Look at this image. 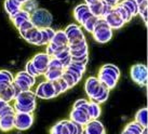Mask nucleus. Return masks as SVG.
Returning <instances> with one entry per match:
<instances>
[{
    "label": "nucleus",
    "instance_id": "nucleus-1",
    "mask_svg": "<svg viewBox=\"0 0 148 134\" xmlns=\"http://www.w3.org/2000/svg\"><path fill=\"white\" fill-rule=\"evenodd\" d=\"M109 91L106 87L96 77H90L86 79V92L89 98L96 103H104L109 96Z\"/></svg>",
    "mask_w": 148,
    "mask_h": 134
},
{
    "label": "nucleus",
    "instance_id": "nucleus-2",
    "mask_svg": "<svg viewBox=\"0 0 148 134\" xmlns=\"http://www.w3.org/2000/svg\"><path fill=\"white\" fill-rule=\"evenodd\" d=\"M36 93L28 91H23L15 98L14 110L15 113H28L32 114L36 108Z\"/></svg>",
    "mask_w": 148,
    "mask_h": 134
},
{
    "label": "nucleus",
    "instance_id": "nucleus-3",
    "mask_svg": "<svg viewBox=\"0 0 148 134\" xmlns=\"http://www.w3.org/2000/svg\"><path fill=\"white\" fill-rule=\"evenodd\" d=\"M120 78V69L114 64L104 65L99 71V80L107 89H114Z\"/></svg>",
    "mask_w": 148,
    "mask_h": 134
},
{
    "label": "nucleus",
    "instance_id": "nucleus-4",
    "mask_svg": "<svg viewBox=\"0 0 148 134\" xmlns=\"http://www.w3.org/2000/svg\"><path fill=\"white\" fill-rule=\"evenodd\" d=\"M92 34L95 40L99 43H106L112 38V29L109 27V25L107 24L103 17H99L97 20Z\"/></svg>",
    "mask_w": 148,
    "mask_h": 134
},
{
    "label": "nucleus",
    "instance_id": "nucleus-5",
    "mask_svg": "<svg viewBox=\"0 0 148 134\" xmlns=\"http://www.w3.org/2000/svg\"><path fill=\"white\" fill-rule=\"evenodd\" d=\"M30 22L36 28H48L52 23V15L43 9H36L30 14Z\"/></svg>",
    "mask_w": 148,
    "mask_h": 134
},
{
    "label": "nucleus",
    "instance_id": "nucleus-6",
    "mask_svg": "<svg viewBox=\"0 0 148 134\" xmlns=\"http://www.w3.org/2000/svg\"><path fill=\"white\" fill-rule=\"evenodd\" d=\"M132 80L140 87H146L147 85V66L145 64H135L131 67L130 70Z\"/></svg>",
    "mask_w": 148,
    "mask_h": 134
},
{
    "label": "nucleus",
    "instance_id": "nucleus-7",
    "mask_svg": "<svg viewBox=\"0 0 148 134\" xmlns=\"http://www.w3.org/2000/svg\"><path fill=\"white\" fill-rule=\"evenodd\" d=\"M70 119H71V121L76 122V123H79L81 126H86L91 120L90 115H89V102L86 105L74 108L71 114H70Z\"/></svg>",
    "mask_w": 148,
    "mask_h": 134
},
{
    "label": "nucleus",
    "instance_id": "nucleus-8",
    "mask_svg": "<svg viewBox=\"0 0 148 134\" xmlns=\"http://www.w3.org/2000/svg\"><path fill=\"white\" fill-rule=\"evenodd\" d=\"M77 123L71 120H63L58 122L51 129V134H77Z\"/></svg>",
    "mask_w": 148,
    "mask_h": 134
},
{
    "label": "nucleus",
    "instance_id": "nucleus-9",
    "mask_svg": "<svg viewBox=\"0 0 148 134\" xmlns=\"http://www.w3.org/2000/svg\"><path fill=\"white\" fill-rule=\"evenodd\" d=\"M36 96L40 98H52L58 96V91L55 89L53 81H45L41 82L40 85L37 87L36 90Z\"/></svg>",
    "mask_w": 148,
    "mask_h": 134
},
{
    "label": "nucleus",
    "instance_id": "nucleus-10",
    "mask_svg": "<svg viewBox=\"0 0 148 134\" xmlns=\"http://www.w3.org/2000/svg\"><path fill=\"white\" fill-rule=\"evenodd\" d=\"M34 123V116L28 113H15V123L14 128L17 130H27Z\"/></svg>",
    "mask_w": 148,
    "mask_h": 134
},
{
    "label": "nucleus",
    "instance_id": "nucleus-11",
    "mask_svg": "<svg viewBox=\"0 0 148 134\" xmlns=\"http://www.w3.org/2000/svg\"><path fill=\"white\" fill-rule=\"evenodd\" d=\"M50 61H51V57L48 53H38L37 55L34 56L32 63L36 67L38 73L41 75V74H45L49 69Z\"/></svg>",
    "mask_w": 148,
    "mask_h": 134
},
{
    "label": "nucleus",
    "instance_id": "nucleus-12",
    "mask_svg": "<svg viewBox=\"0 0 148 134\" xmlns=\"http://www.w3.org/2000/svg\"><path fill=\"white\" fill-rule=\"evenodd\" d=\"M65 33L68 37V41H69V45H74L77 42L84 40V35H83L82 30L80 29L78 25L71 24L69 26H67L65 29Z\"/></svg>",
    "mask_w": 148,
    "mask_h": 134
},
{
    "label": "nucleus",
    "instance_id": "nucleus-13",
    "mask_svg": "<svg viewBox=\"0 0 148 134\" xmlns=\"http://www.w3.org/2000/svg\"><path fill=\"white\" fill-rule=\"evenodd\" d=\"M21 35L23 36L24 39H26V40L28 41L29 43H32V45H42V32H41V29L34 27V28L29 29V30L21 34Z\"/></svg>",
    "mask_w": 148,
    "mask_h": 134
},
{
    "label": "nucleus",
    "instance_id": "nucleus-14",
    "mask_svg": "<svg viewBox=\"0 0 148 134\" xmlns=\"http://www.w3.org/2000/svg\"><path fill=\"white\" fill-rule=\"evenodd\" d=\"M74 16L77 20V22H79L80 24L83 25L90 17L93 16V14L91 13L89 5L86 3H84V4H80V5H78L77 8L75 9Z\"/></svg>",
    "mask_w": 148,
    "mask_h": 134
},
{
    "label": "nucleus",
    "instance_id": "nucleus-15",
    "mask_svg": "<svg viewBox=\"0 0 148 134\" xmlns=\"http://www.w3.org/2000/svg\"><path fill=\"white\" fill-rule=\"evenodd\" d=\"M103 19L106 21V23L109 25V27L111 29H119L125 24V22L119 16V14L116 12L115 10H112L111 12H109Z\"/></svg>",
    "mask_w": 148,
    "mask_h": 134
},
{
    "label": "nucleus",
    "instance_id": "nucleus-16",
    "mask_svg": "<svg viewBox=\"0 0 148 134\" xmlns=\"http://www.w3.org/2000/svg\"><path fill=\"white\" fill-rule=\"evenodd\" d=\"M84 133L86 134H106L105 126L99 120H90L84 126Z\"/></svg>",
    "mask_w": 148,
    "mask_h": 134
},
{
    "label": "nucleus",
    "instance_id": "nucleus-17",
    "mask_svg": "<svg viewBox=\"0 0 148 134\" xmlns=\"http://www.w3.org/2000/svg\"><path fill=\"white\" fill-rule=\"evenodd\" d=\"M15 123V114H10L0 117V129L4 132L12 130Z\"/></svg>",
    "mask_w": 148,
    "mask_h": 134
},
{
    "label": "nucleus",
    "instance_id": "nucleus-18",
    "mask_svg": "<svg viewBox=\"0 0 148 134\" xmlns=\"http://www.w3.org/2000/svg\"><path fill=\"white\" fill-rule=\"evenodd\" d=\"M11 19L13 20L14 25L16 26L17 28H20L24 23L30 21V13H28L27 11H25V10H20L14 15H12Z\"/></svg>",
    "mask_w": 148,
    "mask_h": 134
},
{
    "label": "nucleus",
    "instance_id": "nucleus-19",
    "mask_svg": "<svg viewBox=\"0 0 148 134\" xmlns=\"http://www.w3.org/2000/svg\"><path fill=\"white\" fill-rule=\"evenodd\" d=\"M52 43L58 45V47H67L69 45V41H68V37L66 35L65 30H58L55 32L53 39L51 40Z\"/></svg>",
    "mask_w": 148,
    "mask_h": 134
},
{
    "label": "nucleus",
    "instance_id": "nucleus-20",
    "mask_svg": "<svg viewBox=\"0 0 148 134\" xmlns=\"http://www.w3.org/2000/svg\"><path fill=\"white\" fill-rule=\"evenodd\" d=\"M145 130H146V129L143 128V126H140L138 122H136L135 120L132 122H129L123 129V131L127 134H144Z\"/></svg>",
    "mask_w": 148,
    "mask_h": 134
},
{
    "label": "nucleus",
    "instance_id": "nucleus-21",
    "mask_svg": "<svg viewBox=\"0 0 148 134\" xmlns=\"http://www.w3.org/2000/svg\"><path fill=\"white\" fill-rule=\"evenodd\" d=\"M135 121L138 122L140 126L147 129V124H148V109L147 107H143L140 108L135 115Z\"/></svg>",
    "mask_w": 148,
    "mask_h": 134
},
{
    "label": "nucleus",
    "instance_id": "nucleus-22",
    "mask_svg": "<svg viewBox=\"0 0 148 134\" xmlns=\"http://www.w3.org/2000/svg\"><path fill=\"white\" fill-rule=\"evenodd\" d=\"M21 5L22 4L17 0H5L4 2V8L7 10V12L10 14V17L21 10Z\"/></svg>",
    "mask_w": 148,
    "mask_h": 134
},
{
    "label": "nucleus",
    "instance_id": "nucleus-23",
    "mask_svg": "<svg viewBox=\"0 0 148 134\" xmlns=\"http://www.w3.org/2000/svg\"><path fill=\"white\" fill-rule=\"evenodd\" d=\"M114 10H115L116 12L119 14V16L121 17V19L125 22V23H127V22H130V20L133 17V16H132V14L130 13V11H129V10L124 7L123 4L120 3V2H118V3L114 7Z\"/></svg>",
    "mask_w": 148,
    "mask_h": 134
},
{
    "label": "nucleus",
    "instance_id": "nucleus-24",
    "mask_svg": "<svg viewBox=\"0 0 148 134\" xmlns=\"http://www.w3.org/2000/svg\"><path fill=\"white\" fill-rule=\"evenodd\" d=\"M91 13L96 17H103L104 14V1L103 0H97L94 3L89 5Z\"/></svg>",
    "mask_w": 148,
    "mask_h": 134
},
{
    "label": "nucleus",
    "instance_id": "nucleus-25",
    "mask_svg": "<svg viewBox=\"0 0 148 134\" xmlns=\"http://www.w3.org/2000/svg\"><path fill=\"white\" fill-rule=\"evenodd\" d=\"M120 3L123 4L124 7L130 11L132 16H134L140 12V5H138L136 0H121Z\"/></svg>",
    "mask_w": 148,
    "mask_h": 134
},
{
    "label": "nucleus",
    "instance_id": "nucleus-26",
    "mask_svg": "<svg viewBox=\"0 0 148 134\" xmlns=\"http://www.w3.org/2000/svg\"><path fill=\"white\" fill-rule=\"evenodd\" d=\"M89 115H90L91 120L97 119L101 115V106L96 102H89Z\"/></svg>",
    "mask_w": 148,
    "mask_h": 134
},
{
    "label": "nucleus",
    "instance_id": "nucleus-27",
    "mask_svg": "<svg viewBox=\"0 0 148 134\" xmlns=\"http://www.w3.org/2000/svg\"><path fill=\"white\" fill-rule=\"evenodd\" d=\"M63 73H64V69H50L49 68L45 75L49 81H56L60 78H62Z\"/></svg>",
    "mask_w": 148,
    "mask_h": 134
},
{
    "label": "nucleus",
    "instance_id": "nucleus-28",
    "mask_svg": "<svg viewBox=\"0 0 148 134\" xmlns=\"http://www.w3.org/2000/svg\"><path fill=\"white\" fill-rule=\"evenodd\" d=\"M16 78H20V79H23L27 82L30 87H33L35 85V77H33L32 75H29L27 71H21L16 75Z\"/></svg>",
    "mask_w": 148,
    "mask_h": 134
},
{
    "label": "nucleus",
    "instance_id": "nucleus-29",
    "mask_svg": "<svg viewBox=\"0 0 148 134\" xmlns=\"http://www.w3.org/2000/svg\"><path fill=\"white\" fill-rule=\"evenodd\" d=\"M62 78L65 80L66 82H67V85H68V88H73L77 82H78V80L76 79V78L74 77V76H71L69 73H67V71H65V69H64V73H63V76Z\"/></svg>",
    "mask_w": 148,
    "mask_h": 134
},
{
    "label": "nucleus",
    "instance_id": "nucleus-30",
    "mask_svg": "<svg viewBox=\"0 0 148 134\" xmlns=\"http://www.w3.org/2000/svg\"><path fill=\"white\" fill-rule=\"evenodd\" d=\"M99 17H96V16H93L90 17L89 20L86 21V23L83 24V26H84V28L88 30V32H90V33H93V30H94V27H95V24H96V22H97V20H99Z\"/></svg>",
    "mask_w": 148,
    "mask_h": 134
},
{
    "label": "nucleus",
    "instance_id": "nucleus-31",
    "mask_svg": "<svg viewBox=\"0 0 148 134\" xmlns=\"http://www.w3.org/2000/svg\"><path fill=\"white\" fill-rule=\"evenodd\" d=\"M14 81L12 74H10V71L8 70H0V83L3 82H12Z\"/></svg>",
    "mask_w": 148,
    "mask_h": 134
},
{
    "label": "nucleus",
    "instance_id": "nucleus-32",
    "mask_svg": "<svg viewBox=\"0 0 148 134\" xmlns=\"http://www.w3.org/2000/svg\"><path fill=\"white\" fill-rule=\"evenodd\" d=\"M49 68L50 69H65V67L63 65L62 61L58 60L56 57H52L51 61H50Z\"/></svg>",
    "mask_w": 148,
    "mask_h": 134
},
{
    "label": "nucleus",
    "instance_id": "nucleus-33",
    "mask_svg": "<svg viewBox=\"0 0 148 134\" xmlns=\"http://www.w3.org/2000/svg\"><path fill=\"white\" fill-rule=\"evenodd\" d=\"M69 51L70 52H74V51H79V50H82L84 48H88V45H86V39L80 42H77V43H74V45H69Z\"/></svg>",
    "mask_w": 148,
    "mask_h": 134
},
{
    "label": "nucleus",
    "instance_id": "nucleus-34",
    "mask_svg": "<svg viewBox=\"0 0 148 134\" xmlns=\"http://www.w3.org/2000/svg\"><path fill=\"white\" fill-rule=\"evenodd\" d=\"M26 71L29 74V75H32L33 77H36V76H39L40 74L38 73V70L36 69V67L34 66V64L32 63V61H29L27 63V65H26Z\"/></svg>",
    "mask_w": 148,
    "mask_h": 134
},
{
    "label": "nucleus",
    "instance_id": "nucleus-35",
    "mask_svg": "<svg viewBox=\"0 0 148 134\" xmlns=\"http://www.w3.org/2000/svg\"><path fill=\"white\" fill-rule=\"evenodd\" d=\"M34 27H35V26L33 25V23H32L30 21H28V22H26V23H24V24L22 25L21 27L18 28V30H20V33L21 34H23V33H25V32L29 30V29L34 28Z\"/></svg>",
    "mask_w": 148,
    "mask_h": 134
},
{
    "label": "nucleus",
    "instance_id": "nucleus-36",
    "mask_svg": "<svg viewBox=\"0 0 148 134\" xmlns=\"http://www.w3.org/2000/svg\"><path fill=\"white\" fill-rule=\"evenodd\" d=\"M58 83H60V85H61V89H62V92H64V91H66L67 89H69L68 88V85H67V82L63 79V78H60L58 80Z\"/></svg>",
    "mask_w": 148,
    "mask_h": 134
},
{
    "label": "nucleus",
    "instance_id": "nucleus-37",
    "mask_svg": "<svg viewBox=\"0 0 148 134\" xmlns=\"http://www.w3.org/2000/svg\"><path fill=\"white\" fill-rule=\"evenodd\" d=\"M86 103H88V101H86V100H84V98L78 100V101H77V102H76V103L74 104V108H77V107H80V106L86 105Z\"/></svg>",
    "mask_w": 148,
    "mask_h": 134
},
{
    "label": "nucleus",
    "instance_id": "nucleus-38",
    "mask_svg": "<svg viewBox=\"0 0 148 134\" xmlns=\"http://www.w3.org/2000/svg\"><path fill=\"white\" fill-rule=\"evenodd\" d=\"M9 105V102H7V101H4V100H1L0 98V111L3 109L5 106H8Z\"/></svg>",
    "mask_w": 148,
    "mask_h": 134
},
{
    "label": "nucleus",
    "instance_id": "nucleus-39",
    "mask_svg": "<svg viewBox=\"0 0 148 134\" xmlns=\"http://www.w3.org/2000/svg\"><path fill=\"white\" fill-rule=\"evenodd\" d=\"M86 4H88V5H90V4L94 3L95 1H97V0H86Z\"/></svg>",
    "mask_w": 148,
    "mask_h": 134
},
{
    "label": "nucleus",
    "instance_id": "nucleus-40",
    "mask_svg": "<svg viewBox=\"0 0 148 134\" xmlns=\"http://www.w3.org/2000/svg\"><path fill=\"white\" fill-rule=\"evenodd\" d=\"M17 1H18V2H20L21 4H23V3H25L26 1H28V0H17Z\"/></svg>",
    "mask_w": 148,
    "mask_h": 134
},
{
    "label": "nucleus",
    "instance_id": "nucleus-41",
    "mask_svg": "<svg viewBox=\"0 0 148 134\" xmlns=\"http://www.w3.org/2000/svg\"><path fill=\"white\" fill-rule=\"evenodd\" d=\"M121 134H127V133H125V132H124V131H122V133H121Z\"/></svg>",
    "mask_w": 148,
    "mask_h": 134
}]
</instances>
